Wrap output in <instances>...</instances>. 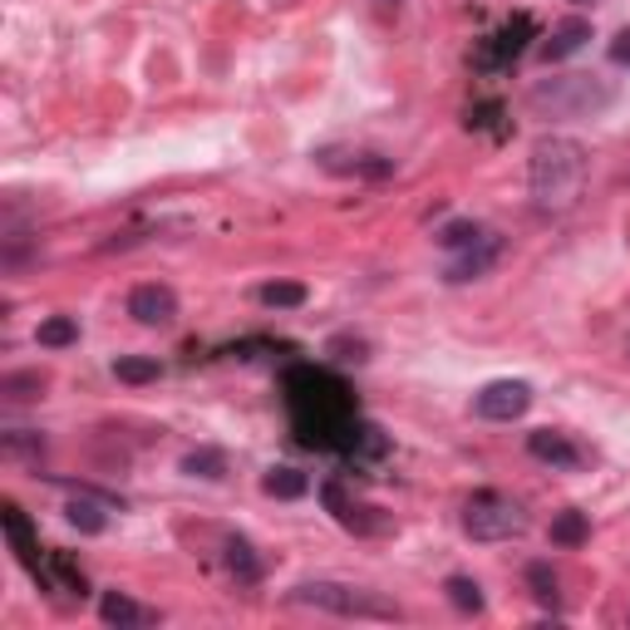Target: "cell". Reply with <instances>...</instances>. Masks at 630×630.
I'll list each match as a JSON object with an SVG mask.
<instances>
[{
    "instance_id": "1",
    "label": "cell",
    "mask_w": 630,
    "mask_h": 630,
    "mask_svg": "<svg viewBox=\"0 0 630 630\" xmlns=\"http://www.w3.org/2000/svg\"><path fill=\"white\" fill-rule=\"evenodd\" d=\"M281 394L291 409V429L305 448L345 453L354 423H360V404L340 374L320 370V364H295L281 374Z\"/></svg>"
},
{
    "instance_id": "2",
    "label": "cell",
    "mask_w": 630,
    "mask_h": 630,
    "mask_svg": "<svg viewBox=\"0 0 630 630\" xmlns=\"http://www.w3.org/2000/svg\"><path fill=\"white\" fill-rule=\"evenodd\" d=\"M586 173H591V158L576 138L567 133H541L532 143V163H527V187H532V202L537 212H571L586 192Z\"/></svg>"
},
{
    "instance_id": "3",
    "label": "cell",
    "mask_w": 630,
    "mask_h": 630,
    "mask_svg": "<svg viewBox=\"0 0 630 630\" xmlns=\"http://www.w3.org/2000/svg\"><path fill=\"white\" fill-rule=\"evenodd\" d=\"M291 600L295 606L330 610V616H345V620H404V610L389 596L364 586H345V581H301L291 591Z\"/></svg>"
},
{
    "instance_id": "4",
    "label": "cell",
    "mask_w": 630,
    "mask_h": 630,
    "mask_svg": "<svg viewBox=\"0 0 630 630\" xmlns=\"http://www.w3.org/2000/svg\"><path fill=\"white\" fill-rule=\"evenodd\" d=\"M610 98H616V89L600 74H557V79H541L527 94V104L547 118H586V114H600Z\"/></svg>"
},
{
    "instance_id": "5",
    "label": "cell",
    "mask_w": 630,
    "mask_h": 630,
    "mask_svg": "<svg viewBox=\"0 0 630 630\" xmlns=\"http://www.w3.org/2000/svg\"><path fill=\"white\" fill-rule=\"evenodd\" d=\"M463 532H468L472 541H512L527 532V512H522L508 492L482 488V492H472L468 508H463Z\"/></svg>"
},
{
    "instance_id": "6",
    "label": "cell",
    "mask_w": 630,
    "mask_h": 630,
    "mask_svg": "<svg viewBox=\"0 0 630 630\" xmlns=\"http://www.w3.org/2000/svg\"><path fill=\"white\" fill-rule=\"evenodd\" d=\"M527 39H537V20H532V15H512L508 25L492 30V35L482 39L478 55H472V65H478L482 74H502V69H512L522 59Z\"/></svg>"
},
{
    "instance_id": "7",
    "label": "cell",
    "mask_w": 630,
    "mask_h": 630,
    "mask_svg": "<svg viewBox=\"0 0 630 630\" xmlns=\"http://www.w3.org/2000/svg\"><path fill=\"white\" fill-rule=\"evenodd\" d=\"M532 409V384L527 380H492L478 389L472 399V413L478 419H492V423H512Z\"/></svg>"
},
{
    "instance_id": "8",
    "label": "cell",
    "mask_w": 630,
    "mask_h": 630,
    "mask_svg": "<svg viewBox=\"0 0 630 630\" xmlns=\"http://www.w3.org/2000/svg\"><path fill=\"white\" fill-rule=\"evenodd\" d=\"M128 315L138 325H173L177 320V295L173 285H158V281H143L128 291Z\"/></svg>"
},
{
    "instance_id": "9",
    "label": "cell",
    "mask_w": 630,
    "mask_h": 630,
    "mask_svg": "<svg viewBox=\"0 0 630 630\" xmlns=\"http://www.w3.org/2000/svg\"><path fill=\"white\" fill-rule=\"evenodd\" d=\"M30 576H35L45 591H65V596H74V600H84V596H89L84 571H79L74 561L65 557V551H45V557H39V567L30 571Z\"/></svg>"
},
{
    "instance_id": "10",
    "label": "cell",
    "mask_w": 630,
    "mask_h": 630,
    "mask_svg": "<svg viewBox=\"0 0 630 630\" xmlns=\"http://www.w3.org/2000/svg\"><path fill=\"white\" fill-rule=\"evenodd\" d=\"M527 453L547 468H561V472H576L581 468V448L567 439V433H551V429H532L527 433Z\"/></svg>"
},
{
    "instance_id": "11",
    "label": "cell",
    "mask_w": 630,
    "mask_h": 630,
    "mask_svg": "<svg viewBox=\"0 0 630 630\" xmlns=\"http://www.w3.org/2000/svg\"><path fill=\"white\" fill-rule=\"evenodd\" d=\"M384 453H389V439H384V429H374V423H354V433H350V443H345V453L340 458L345 463H354V468H370V463H380Z\"/></svg>"
},
{
    "instance_id": "12",
    "label": "cell",
    "mask_w": 630,
    "mask_h": 630,
    "mask_svg": "<svg viewBox=\"0 0 630 630\" xmlns=\"http://www.w3.org/2000/svg\"><path fill=\"white\" fill-rule=\"evenodd\" d=\"M586 39H591V20L571 15V20H561V25L551 30V39L541 45V59H547V65H557V59H571L581 45H586Z\"/></svg>"
},
{
    "instance_id": "13",
    "label": "cell",
    "mask_w": 630,
    "mask_h": 630,
    "mask_svg": "<svg viewBox=\"0 0 630 630\" xmlns=\"http://www.w3.org/2000/svg\"><path fill=\"white\" fill-rule=\"evenodd\" d=\"M0 522H5V537H10V547H15V557L25 561L30 571H35V567H39V541H35V527H30V517L15 508V502H5Z\"/></svg>"
},
{
    "instance_id": "14",
    "label": "cell",
    "mask_w": 630,
    "mask_h": 630,
    "mask_svg": "<svg viewBox=\"0 0 630 630\" xmlns=\"http://www.w3.org/2000/svg\"><path fill=\"white\" fill-rule=\"evenodd\" d=\"M492 261H498V236H482L478 246H468V252H458V261L448 266V281H478L482 271H492Z\"/></svg>"
},
{
    "instance_id": "15",
    "label": "cell",
    "mask_w": 630,
    "mask_h": 630,
    "mask_svg": "<svg viewBox=\"0 0 630 630\" xmlns=\"http://www.w3.org/2000/svg\"><path fill=\"white\" fill-rule=\"evenodd\" d=\"M98 616H104V626H148V620H153V610H143L133 596H124V591H104V600H98Z\"/></svg>"
},
{
    "instance_id": "16",
    "label": "cell",
    "mask_w": 630,
    "mask_h": 630,
    "mask_svg": "<svg viewBox=\"0 0 630 630\" xmlns=\"http://www.w3.org/2000/svg\"><path fill=\"white\" fill-rule=\"evenodd\" d=\"M226 571H232L242 586H256L261 581V557H256V547L246 537H226Z\"/></svg>"
},
{
    "instance_id": "17",
    "label": "cell",
    "mask_w": 630,
    "mask_h": 630,
    "mask_svg": "<svg viewBox=\"0 0 630 630\" xmlns=\"http://www.w3.org/2000/svg\"><path fill=\"white\" fill-rule=\"evenodd\" d=\"M256 301L271 305V311H301V305L311 301V291H305L301 281H266L261 291H256Z\"/></svg>"
},
{
    "instance_id": "18",
    "label": "cell",
    "mask_w": 630,
    "mask_h": 630,
    "mask_svg": "<svg viewBox=\"0 0 630 630\" xmlns=\"http://www.w3.org/2000/svg\"><path fill=\"white\" fill-rule=\"evenodd\" d=\"M39 389H45V374H39V370H15V374H0V399H10V404L39 399Z\"/></svg>"
},
{
    "instance_id": "19",
    "label": "cell",
    "mask_w": 630,
    "mask_h": 630,
    "mask_svg": "<svg viewBox=\"0 0 630 630\" xmlns=\"http://www.w3.org/2000/svg\"><path fill=\"white\" fill-rule=\"evenodd\" d=\"M586 537H591L586 512L567 508V512H557V517H551V541H557V547H581Z\"/></svg>"
},
{
    "instance_id": "20",
    "label": "cell",
    "mask_w": 630,
    "mask_h": 630,
    "mask_svg": "<svg viewBox=\"0 0 630 630\" xmlns=\"http://www.w3.org/2000/svg\"><path fill=\"white\" fill-rule=\"evenodd\" d=\"M35 340L45 345V350H69V345L79 340V320L74 315H49V320H39Z\"/></svg>"
},
{
    "instance_id": "21",
    "label": "cell",
    "mask_w": 630,
    "mask_h": 630,
    "mask_svg": "<svg viewBox=\"0 0 630 630\" xmlns=\"http://www.w3.org/2000/svg\"><path fill=\"white\" fill-rule=\"evenodd\" d=\"M261 488L271 492V498H285V502H291V498H305V492H311V478H305L301 468H271V472L261 478Z\"/></svg>"
},
{
    "instance_id": "22",
    "label": "cell",
    "mask_w": 630,
    "mask_h": 630,
    "mask_svg": "<svg viewBox=\"0 0 630 630\" xmlns=\"http://www.w3.org/2000/svg\"><path fill=\"white\" fill-rule=\"evenodd\" d=\"M443 591H448V600L463 610V616H482V606H488V600H482V586L472 576H448Z\"/></svg>"
},
{
    "instance_id": "23",
    "label": "cell",
    "mask_w": 630,
    "mask_h": 630,
    "mask_svg": "<svg viewBox=\"0 0 630 630\" xmlns=\"http://www.w3.org/2000/svg\"><path fill=\"white\" fill-rule=\"evenodd\" d=\"M0 448H5V458L39 463V453H45V439H39L35 429H5V433H0Z\"/></svg>"
},
{
    "instance_id": "24",
    "label": "cell",
    "mask_w": 630,
    "mask_h": 630,
    "mask_svg": "<svg viewBox=\"0 0 630 630\" xmlns=\"http://www.w3.org/2000/svg\"><path fill=\"white\" fill-rule=\"evenodd\" d=\"M482 236H488V232H482L478 222H468V217H463V222H448V226H443L433 242H439L443 252H468V246H478Z\"/></svg>"
},
{
    "instance_id": "25",
    "label": "cell",
    "mask_w": 630,
    "mask_h": 630,
    "mask_svg": "<svg viewBox=\"0 0 630 630\" xmlns=\"http://www.w3.org/2000/svg\"><path fill=\"white\" fill-rule=\"evenodd\" d=\"M114 374L124 384H153L158 374H163V364L158 360H143V354H118L114 360Z\"/></svg>"
},
{
    "instance_id": "26",
    "label": "cell",
    "mask_w": 630,
    "mask_h": 630,
    "mask_svg": "<svg viewBox=\"0 0 630 630\" xmlns=\"http://www.w3.org/2000/svg\"><path fill=\"white\" fill-rule=\"evenodd\" d=\"M183 472H187V478H222V472H226V453L222 448H192L183 458Z\"/></svg>"
},
{
    "instance_id": "27",
    "label": "cell",
    "mask_w": 630,
    "mask_h": 630,
    "mask_svg": "<svg viewBox=\"0 0 630 630\" xmlns=\"http://www.w3.org/2000/svg\"><path fill=\"white\" fill-rule=\"evenodd\" d=\"M527 586H532V596H537L541 606H557V571H551L547 561H532L527 567Z\"/></svg>"
},
{
    "instance_id": "28",
    "label": "cell",
    "mask_w": 630,
    "mask_h": 630,
    "mask_svg": "<svg viewBox=\"0 0 630 630\" xmlns=\"http://www.w3.org/2000/svg\"><path fill=\"white\" fill-rule=\"evenodd\" d=\"M492 118H502V104H478V108H468V128H492Z\"/></svg>"
},
{
    "instance_id": "29",
    "label": "cell",
    "mask_w": 630,
    "mask_h": 630,
    "mask_svg": "<svg viewBox=\"0 0 630 630\" xmlns=\"http://www.w3.org/2000/svg\"><path fill=\"white\" fill-rule=\"evenodd\" d=\"M610 59H616V65H626V69H630V30H620V35L610 39Z\"/></svg>"
},
{
    "instance_id": "30",
    "label": "cell",
    "mask_w": 630,
    "mask_h": 630,
    "mask_svg": "<svg viewBox=\"0 0 630 630\" xmlns=\"http://www.w3.org/2000/svg\"><path fill=\"white\" fill-rule=\"evenodd\" d=\"M374 5H380V10H399V0H374Z\"/></svg>"
},
{
    "instance_id": "31",
    "label": "cell",
    "mask_w": 630,
    "mask_h": 630,
    "mask_svg": "<svg viewBox=\"0 0 630 630\" xmlns=\"http://www.w3.org/2000/svg\"><path fill=\"white\" fill-rule=\"evenodd\" d=\"M571 5H586V0H571Z\"/></svg>"
}]
</instances>
